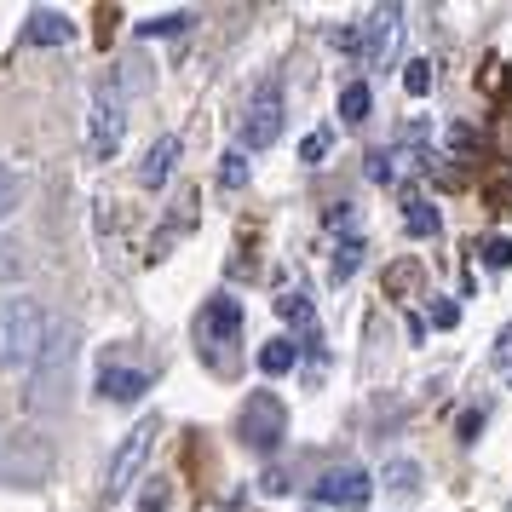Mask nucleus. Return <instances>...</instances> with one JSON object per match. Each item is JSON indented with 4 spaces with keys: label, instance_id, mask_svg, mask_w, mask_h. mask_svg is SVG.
Wrapping results in <instances>:
<instances>
[{
    "label": "nucleus",
    "instance_id": "nucleus-27",
    "mask_svg": "<svg viewBox=\"0 0 512 512\" xmlns=\"http://www.w3.org/2000/svg\"><path fill=\"white\" fill-rule=\"evenodd\" d=\"M461 323V305L455 300H432V328H455Z\"/></svg>",
    "mask_w": 512,
    "mask_h": 512
},
{
    "label": "nucleus",
    "instance_id": "nucleus-23",
    "mask_svg": "<svg viewBox=\"0 0 512 512\" xmlns=\"http://www.w3.org/2000/svg\"><path fill=\"white\" fill-rule=\"evenodd\" d=\"M397 162H403V156H392V150H374V156H369V179H374V185H397Z\"/></svg>",
    "mask_w": 512,
    "mask_h": 512
},
{
    "label": "nucleus",
    "instance_id": "nucleus-12",
    "mask_svg": "<svg viewBox=\"0 0 512 512\" xmlns=\"http://www.w3.org/2000/svg\"><path fill=\"white\" fill-rule=\"evenodd\" d=\"M173 162H179V139H173V133H162V139L144 150V162H139V185H144V190H162L167 179H173Z\"/></svg>",
    "mask_w": 512,
    "mask_h": 512
},
{
    "label": "nucleus",
    "instance_id": "nucleus-1",
    "mask_svg": "<svg viewBox=\"0 0 512 512\" xmlns=\"http://www.w3.org/2000/svg\"><path fill=\"white\" fill-rule=\"evenodd\" d=\"M75 351H81V328L52 323L47 346H41V363L29 369V409H35V415H52V409L64 403L70 374H75Z\"/></svg>",
    "mask_w": 512,
    "mask_h": 512
},
{
    "label": "nucleus",
    "instance_id": "nucleus-33",
    "mask_svg": "<svg viewBox=\"0 0 512 512\" xmlns=\"http://www.w3.org/2000/svg\"><path fill=\"white\" fill-rule=\"evenodd\" d=\"M328 225H334V231H340V225H346V231H351V225H357V213H351L346 202H340V208H328Z\"/></svg>",
    "mask_w": 512,
    "mask_h": 512
},
{
    "label": "nucleus",
    "instance_id": "nucleus-25",
    "mask_svg": "<svg viewBox=\"0 0 512 512\" xmlns=\"http://www.w3.org/2000/svg\"><path fill=\"white\" fill-rule=\"evenodd\" d=\"M12 208H18V173L0 162V219H6Z\"/></svg>",
    "mask_w": 512,
    "mask_h": 512
},
{
    "label": "nucleus",
    "instance_id": "nucleus-14",
    "mask_svg": "<svg viewBox=\"0 0 512 512\" xmlns=\"http://www.w3.org/2000/svg\"><path fill=\"white\" fill-rule=\"evenodd\" d=\"M150 392V374L144 369H104L98 374V397L104 403H139Z\"/></svg>",
    "mask_w": 512,
    "mask_h": 512
},
{
    "label": "nucleus",
    "instance_id": "nucleus-8",
    "mask_svg": "<svg viewBox=\"0 0 512 512\" xmlns=\"http://www.w3.org/2000/svg\"><path fill=\"white\" fill-rule=\"evenodd\" d=\"M369 495H374V478L363 466H334V472H323V484H317V501L323 507H340V512L369 507Z\"/></svg>",
    "mask_w": 512,
    "mask_h": 512
},
{
    "label": "nucleus",
    "instance_id": "nucleus-29",
    "mask_svg": "<svg viewBox=\"0 0 512 512\" xmlns=\"http://www.w3.org/2000/svg\"><path fill=\"white\" fill-rule=\"evenodd\" d=\"M162 507H167V484L156 478V484H150V489L139 495V512H162Z\"/></svg>",
    "mask_w": 512,
    "mask_h": 512
},
{
    "label": "nucleus",
    "instance_id": "nucleus-7",
    "mask_svg": "<svg viewBox=\"0 0 512 512\" xmlns=\"http://www.w3.org/2000/svg\"><path fill=\"white\" fill-rule=\"evenodd\" d=\"M242 150H271L282 139V87L277 81H259L248 110H242V127H236Z\"/></svg>",
    "mask_w": 512,
    "mask_h": 512
},
{
    "label": "nucleus",
    "instance_id": "nucleus-26",
    "mask_svg": "<svg viewBox=\"0 0 512 512\" xmlns=\"http://www.w3.org/2000/svg\"><path fill=\"white\" fill-rule=\"evenodd\" d=\"M219 179H225V190H242V185H248V162H242V156H225Z\"/></svg>",
    "mask_w": 512,
    "mask_h": 512
},
{
    "label": "nucleus",
    "instance_id": "nucleus-2",
    "mask_svg": "<svg viewBox=\"0 0 512 512\" xmlns=\"http://www.w3.org/2000/svg\"><path fill=\"white\" fill-rule=\"evenodd\" d=\"M47 317L35 300H0V374H18L41 363V346H47Z\"/></svg>",
    "mask_w": 512,
    "mask_h": 512
},
{
    "label": "nucleus",
    "instance_id": "nucleus-10",
    "mask_svg": "<svg viewBox=\"0 0 512 512\" xmlns=\"http://www.w3.org/2000/svg\"><path fill=\"white\" fill-rule=\"evenodd\" d=\"M277 311H282V323H288L294 334H300V346L311 351V357H323V323H317L311 300H305V294H282Z\"/></svg>",
    "mask_w": 512,
    "mask_h": 512
},
{
    "label": "nucleus",
    "instance_id": "nucleus-19",
    "mask_svg": "<svg viewBox=\"0 0 512 512\" xmlns=\"http://www.w3.org/2000/svg\"><path fill=\"white\" fill-rule=\"evenodd\" d=\"M432 81H438L432 58H415V64L403 70V87H409V98H426V93H432Z\"/></svg>",
    "mask_w": 512,
    "mask_h": 512
},
{
    "label": "nucleus",
    "instance_id": "nucleus-32",
    "mask_svg": "<svg viewBox=\"0 0 512 512\" xmlns=\"http://www.w3.org/2000/svg\"><path fill=\"white\" fill-rule=\"evenodd\" d=\"M259 489H265V495H282V489H288V472H282V466H265Z\"/></svg>",
    "mask_w": 512,
    "mask_h": 512
},
{
    "label": "nucleus",
    "instance_id": "nucleus-30",
    "mask_svg": "<svg viewBox=\"0 0 512 512\" xmlns=\"http://www.w3.org/2000/svg\"><path fill=\"white\" fill-rule=\"evenodd\" d=\"M6 277H24V254L18 248H0V282Z\"/></svg>",
    "mask_w": 512,
    "mask_h": 512
},
{
    "label": "nucleus",
    "instance_id": "nucleus-20",
    "mask_svg": "<svg viewBox=\"0 0 512 512\" xmlns=\"http://www.w3.org/2000/svg\"><path fill=\"white\" fill-rule=\"evenodd\" d=\"M403 225H409V236H438V208L432 202H409Z\"/></svg>",
    "mask_w": 512,
    "mask_h": 512
},
{
    "label": "nucleus",
    "instance_id": "nucleus-28",
    "mask_svg": "<svg viewBox=\"0 0 512 512\" xmlns=\"http://www.w3.org/2000/svg\"><path fill=\"white\" fill-rule=\"evenodd\" d=\"M455 432H461V443H478V432H484V409H466Z\"/></svg>",
    "mask_w": 512,
    "mask_h": 512
},
{
    "label": "nucleus",
    "instance_id": "nucleus-31",
    "mask_svg": "<svg viewBox=\"0 0 512 512\" xmlns=\"http://www.w3.org/2000/svg\"><path fill=\"white\" fill-rule=\"evenodd\" d=\"M323 150H328V133L317 127V133H311V139L300 144V156H305V162H323Z\"/></svg>",
    "mask_w": 512,
    "mask_h": 512
},
{
    "label": "nucleus",
    "instance_id": "nucleus-4",
    "mask_svg": "<svg viewBox=\"0 0 512 512\" xmlns=\"http://www.w3.org/2000/svg\"><path fill=\"white\" fill-rule=\"evenodd\" d=\"M156 432H162V415H144L127 438L116 443V455H110V472H104V495L110 501H121L127 489H133V478L144 472V461H150V449H156Z\"/></svg>",
    "mask_w": 512,
    "mask_h": 512
},
{
    "label": "nucleus",
    "instance_id": "nucleus-3",
    "mask_svg": "<svg viewBox=\"0 0 512 512\" xmlns=\"http://www.w3.org/2000/svg\"><path fill=\"white\" fill-rule=\"evenodd\" d=\"M52 478V438L47 432H18L0 449V484L12 489H41Z\"/></svg>",
    "mask_w": 512,
    "mask_h": 512
},
{
    "label": "nucleus",
    "instance_id": "nucleus-16",
    "mask_svg": "<svg viewBox=\"0 0 512 512\" xmlns=\"http://www.w3.org/2000/svg\"><path fill=\"white\" fill-rule=\"evenodd\" d=\"M294 363H300V346L294 340H265L259 346V374H288Z\"/></svg>",
    "mask_w": 512,
    "mask_h": 512
},
{
    "label": "nucleus",
    "instance_id": "nucleus-22",
    "mask_svg": "<svg viewBox=\"0 0 512 512\" xmlns=\"http://www.w3.org/2000/svg\"><path fill=\"white\" fill-rule=\"evenodd\" d=\"M185 24H190V12H162V18H144L139 35H144V41H156V35H179Z\"/></svg>",
    "mask_w": 512,
    "mask_h": 512
},
{
    "label": "nucleus",
    "instance_id": "nucleus-13",
    "mask_svg": "<svg viewBox=\"0 0 512 512\" xmlns=\"http://www.w3.org/2000/svg\"><path fill=\"white\" fill-rule=\"evenodd\" d=\"M70 35H75L70 18H64V12H52V6H35V12H29V24H24L29 47H64Z\"/></svg>",
    "mask_w": 512,
    "mask_h": 512
},
{
    "label": "nucleus",
    "instance_id": "nucleus-17",
    "mask_svg": "<svg viewBox=\"0 0 512 512\" xmlns=\"http://www.w3.org/2000/svg\"><path fill=\"white\" fill-rule=\"evenodd\" d=\"M369 87H363V81H346V87H340V121H346V127H357V121H369Z\"/></svg>",
    "mask_w": 512,
    "mask_h": 512
},
{
    "label": "nucleus",
    "instance_id": "nucleus-18",
    "mask_svg": "<svg viewBox=\"0 0 512 512\" xmlns=\"http://www.w3.org/2000/svg\"><path fill=\"white\" fill-rule=\"evenodd\" d=\"M357 265H363V236H346L328 271H334V282H351V277H357Z\"/></svg>",
    "mask_w": 512,
    "mask_h": 512
},
{
    "label": "nucleus",
    "instance_id": "nucleus-11",
    "mask_svg": "<svg viewBox=\"0 0 512 512\" xmlns=\"http://www.w3.org/2000/svg\"><path fill=\"white\" fill-rule=\"evenodd\" d=\"M236 328H242V305H236L231 294H213V300L202 305V323H196V334L225 346V340H236Z\"/></svg>",
    "mask_w": 512,
    "mask_h": 512
},
{
    "label": "nucleus",
    "instance_id": "nucleus-15",
    "mask_svg": "<svg viewBox=\"0 0 512 512\" xmlns=\"http://www.w3.org/2000/svg\"><path fill=\"white\" fill-rule=\"evenodd\" d=\"M380 484L392 489V495H420V466L403 461V455H392V461L380 466Z\"/></svg>",
    "mask_w": 512,
    "mask_h": 512
},
{
    "label": "nucleus",
    "instance_id": "nucleus-24",
    "mask_svg": "<svg viewBox=\"0 0 512 512\" xmlns=\"http://www.w3.org/2000/svg\"><path fill=\"white\" fill-rule=\"evenodd\" d=\"M484 265L489 271H507L512 265V236H489L484 242Z\"/></svg>",
    "mask_w": 512,
    "mask_h": 512
},
{
    "label": "nucleus",
    "instance_id": "nucleus-6",
    "mask_svg": "<svg viewBox=\"0 0 512 512\" xmlns=\"http://www.w3.org/2000/svg\"><path fill=\"white\" fill-rule=\"evenodd\" d=\"M121 133H127V104H121L116 81H98L93 87V116H87V144H93L98 162H110L121 150Z\"/></svg>",
    "mask_w": 512,
    "mask_h": 512
},
{
    "label": "nucleus",
    "instance_id": "nucleus-21",
    "mask_svg": "<svg viewBox=\"0 0 512 512\" xmlns=\"http://www.w3.org/2000/svg\"><path fill=\"white\" fill-rule=\"evenodd\" d=\"M328 47H334V52L369 47V24H340V29H328Z\"/></svg>",
    "mask_w": 512,
    "mask_h": 512
},
{
    "label": "nucleus",
    "instance_id": "nucleus-9",
    "mask_svg": "<svg viewBox=\"0 0 512 512\" xmlns=\"http://www.w3.org/2000/svg\"><path fill=\"white\" fill-rule=\"evenodd\" d=\"M403 6H380L369 18V47H363V58H369L374 70H392L397 52H403Z\"/></svg>",
    "mask_w": 512,
    "mask_h": 512
},
{
    "label": "nucleus",
    "instance_id": "nucleus-5",
    "mask_svg": "<svg viewBox=\"0 0 512 512\" xmlns=\"http://www.w3.org/2000/svg\"><path fill=\"white\" fill-rule=\"evenodd\" d=\"M236 432H242V443H248L254 455H277V443L288 438V409H282V397L277 392H248Z\"/></svg>",
    "mask_w": 512,
    "mask_h": 512
}]
</instances>
